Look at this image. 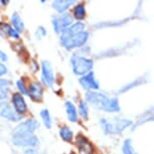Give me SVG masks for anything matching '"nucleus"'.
Listing matches in <instances>:
<instances>
[{
  "label": "nucleus",
  "instance_id": "f257e3e1",
  "mask_svg": "<svg viewBox=\"0 0 154 154\" xmlns=\"http://www.w3.org/2000/svg\"><path fill=\"white\" fill-rule=\"evenodd\" d=\"M38 127L39 123L35 119H27L22 122L13 131V144L19 147H35L38 144V139L34 135V131Z\"/></svg>",
  "mask_w": 154,
  "mask_h": 154
},
{
  "label": "nucleus",
  "instance_id": "f03ea898",
  "mask_svg": "<svg viewBox=\"0 0 154 154\" xmlns=\"http://www.w3.org/2000/svg\"><path fill=\"white\" fill-rule=\"evenodd\" d=\"M84 23L77 22L66 28L60 34V43L68 51L72 48H81L87 42L89 38V32L84 30Z\"/></svg>",
  "mask_w": 154,
  "mask_h": 154
},
{
  "label": "nucleus",
  "instance_id": "7ed1b4c3",
  "mask_svg": "<svg viewBox=\"0 0 154 154\" xmlns=\"http://www.w3.org/2000/svg\"><path fill=\"white\" fill-rule=\"evenodd\" d=\"M86 100L94 108L98 110L111 113L120 111V106H119V101L117 98H110L101 93L90 91L86 93Z\"/></svg>",
  "mask_w": 154,
  "mask_h": 154
},
{
  "label": "nucleus",
  "instance_id": "20e7f679",
  "mask_svg": "<svg viewBox=\"0 0 154 154\" xmlns=\"http://www.w3.org/2000/svg\"><path fill=\"white\" fill-rule=\"evenodd\" d=\"M100 124L106 134H118L126 129L127 127H129L132 124V121L119 118H115L114 120L110 121L105 118H102Z\"/></svg>",
  "mask_w": 154,
  "mask_h": 154
},
{
  "label": "nucleus",
  "instance_id": "39448f33",
  "mask_svg": "<svg viewBox=\"0 0 154 154\" xmlns=\"http://www.w3.org/2000/svg\"><path fill=\"white\" fill-rule=\"evenodd\" d=\"M71 63H72V69L74 74L77 75H82V77L89 74V72H91L93 65H94L92 60L78 56L77 54L72 57Z\"/></svg>",
  "mask_w": 154,
  "mask_h": 154
},
{
  "label": "nucleus",
  "instance_id": "423d86ee",
  "mask_svg": "<svg viewBox=\"0 0 154 154\" xmlns=\"http://www.w3.org/2000/svg\"><path fill=\"white\" fill-rule=\"evenodd\" d=\"M72 25V16L69 13L60 14V16H54L53 18V26L57 33L63 32L66 28Z\"/></svg>",
  "mask_w": 154,
  "mask_h": 154
},
{
  "label": "nucleus",
  "instance_id": "0eeeda50",
  "mask_svg": "<svg viewBox=\"0 0 154 154\" xmlns=\"http://www.w3.org/2000/svg\"><path fill=\"white\" fill-rule=\"evenodd\" d=\"M42 81L43 85L48 88H51L54 83V75L51 65L48 62H42Z\"/></svg>",
  "mask_w": 154,
  "mask_h": 154
},
{
  "label": "nucleus",
  "instance_id": "6e6552de",
  "mask_svg": "<svg viewBox=\"0 0 154 154\" xmlns=\"http://www.w3.org/2000/svg\"><path fill=\"white\" fill-rule=\"evenodd\" d=\"M79 82L84 89L88 90V92L96 91V90H98L100 88V87H99L98 81L96 80V78H95L94 72H89V74L83 75V77L79 80Z\"/></svg>",
  "mask_w": 154,
  "mask_h": 154
},
{
  "label": "nucleus",
  "instance_id": "1a4fd4ad",
  "mask_svg": "<svg viewBox=\"0 0 154 154\" xmlns=\"http://www.w3.org/2000/svg\"><path fill=\"white\" fill-rule=\"evenodd\" d=\"M75 145L79 149L80 154H94V147L85 136L79 134L75 138Z\"/></svg>",
  "mask_w": 154,
  "mask_h": 154
},
{
  "label": "nucleus",
  "instance_id": "9d476101",
  "mask_svg": "<svg viewBox=\"0 0 154 154\" xmlns=\"http://www.w3.org/2000/svg\"><path fill=\"white\" fill-rule=\"evenodd\" d=\"M12 105L14 110L18 113V114H24V113L27 112V105H26V102H25L24 98L21 94L19 93H15V94L12 95Z\"/></svg>",
  "mask_w": 154,
  "mask_h": 154
},
{
  "label": "nucleus",
  "instance_id": "9b49d317",
  "mask_svg": "<svg viewBox=\"0 0 154 154\" xmlns=\"http://www.w3.org/2000/svg\"><path fill=\"white\" fill-rule=\"evenodd\" d=\"M28 96L33 101L38 102L42 100L43 97V88L42 84L38 82L30 83L29 87H28Z\"/></svg>",
  "mask_w": 154,
  "mask_h": 154
},
{
  "label": "nucleus",
  "instance_id": "f8f14e48",
  "mask_svg": "<svg viewBox=\"0 0 154 154\" xmlns=\"http://www.w3.org/2000/svg\"><path fill=\"white\" fill-rule=\"evenodd\" d=\"M1 115L2 117L6 118L7 120L12 121V122H17L20 121L22 119V116L18 114L15 110L12 109L11 107H9L7 104L2 103V107H1Z\"/></svg>",
  "mask_w": 154,
  "mask_h": 154
},
{
  "label": "nucleus",
  "instance_id": "ddd939ff",
  "mask_svg": "<svg viewBox=\"0 0 154 154\" xmlns=\"http://www.w3.org/2000/svg\"><path fill=\"white\" fill-rule=\"evenodd\" d=\"M75 0H56L53 2V7L56 9L59 13H63L69 9L72 4H75Z\"/></svg>",
  "mask_w": 154,
  "mask_h": 154
},
{
  "label": "nucleus",
  "instance_id": "4468645a",
  "mask_svg": "<svg viewBox=\"0 0 154 154\" xmlns=\"http://www.w3.org/2000/svg\"><path fill=\"white\" fill-rule=\"evenodd\" d=\"M65 105H66V116H68L69 121L72 122V123L77 122L78 121V112H77V109H75V105L72 103V102H69V101L66 102Z\"/></svg>",
  "mask_w": 154,
  "mask_h": 154
},
{
  "label": "nucleus",
  "instance_id": "2eb2a0df",
  "mask_svg": "<svg viewBox=\"0 0 154 154\" xmlns=\"http://www.w3.org/2000/svg\"><path fill=\"white\" fill-rule=\"evenodd\" d=\"M11 23H12L13 27L18 31V32H21V31L24 30V24H23V21L21 19V17L19 16L18 13H13L12 16H11Z\"/></svg>",
  "mask_w": 154,
  "mask_h": 154
},
{
  "label": "nucleus",
  "instance_id": "dca6fc26",
  "mask_svg": "<svg viewBox=\"0 0 154 154\" xmlns=\"http://www.w3.org/2000/svg\"><path fill=\"white\" fill-rule=\"evenodd\" d=\"M72 14H74V17L78 20H82L86 17V8L85 5L80 3L78 4L77 6H75L74 10H72Z\"/></svg>",
  "mask_w": 154,
  "mask_h": 154
},
{
  "label": "nucleus",
  "instance_id": "f3484780",
  "mask_svg": "<svg viewBox=\"0 0 154 154\" xmlns=\"http://www.w3.org/2000/svg\"><path fill=\"white\" fill-rule=\"evenodd\" d=\"M1 29L2 31H4L5 33H7V35L12 37V38L14 39L19 38V32L14 27H11L10 25L5 24V23H1Z\"/></svg>",
  "mask_w": 154,
  "mask_h": 154
},
{
  "label": "nucleus",
  "instance_id": "a211bd4d",
  "mask_svg": "<svg viewBox=\"0 0 154 154\" xmlns=\"http://www.w3.org/2000/svg\"><path fill=\"white\" fill-rule=\"evenodd\" d=\"M60 135L63 140H65L66 142H71L74 134H72V131L68 126H63L60 129Z\"/></svg>",
  "mask_w": 154,
  "mask_h": 154
},
{
  "label": "nucleus",
  "instance_id": "6ab92c4d",
  "mask_svg": "<svg viewBox=\"0 0 154 154\" xmlns=\"http://www.w3.org/2000/svg\"><path fill=\"white\" fill-rule=\"evenodd\" d=\"M122 151H123V154H138L133 147L131 139H126L124 141L123 146H122Z\"/></svg>",
  "mask_w": 154,
  "mask_h": 154
},
{
  "label": "nucleus",
  "instance_id": "aec40b11",
  "mask_svg": "<svg viewBox=\"0 0 154 154\" xmlns=\"http://www.w3.org/2000/svg\"><path fill=\"white\" fill-rule=\"evenodd\" d=\"M88 113H89V109H88V104L85 101H81L79 104V114L81 115L84 120H87L88 119Z\"/></svg>",
  "mask_w": 154,
  "mask_h": 154
},
{
  "label": "nucleus",
  "instance_id": "412c9836",
  "mask_svg": "<svg viewBox=\"0 0 154 154\" xmlns=\"http://www.w3.org/2000/svg\"><path fill=\"white\" fill-rule=\"evenodd\" d=\"M40 117H42V119L45 126L49 129V128L51 127V114H49V112L46 109L42 110V111L40 112Z\"/></svg>",
  "mask_w": 154,
  "mask_h": 154
},
{
  "label": "nucleus",
  "instance_id": "4be33fe9",
  "mask_svg": "<svg viewBox=\"0 0 154 154\" xmlns=\"http://www.w3.org/2000/svg\"><path fill=\"white\" fill-rule=\"evenodd\" d=\"M11 84L10 81L1 79V99L7 97V94L9 92V85Z\"/></svg>",
  "mask_w": 154,
  "mask_h": 154
},
{
  "label": "nucleus",
  "instance_id": "5701e85b",
  "mask_svg": "<svg viewBox=\"0 0 154 154\" xmlns=\"http://www.w3.org/2000/svg\"><path fill=\"white\" fill-rule=\"evenodd\" d=\"M16 86H17V89L19 90V92L21 93L22 95H28V90H26V87H25L24 83H23L22 80L17 81Z\"/></svg>",
  "mask_w": 154,
  "mask_h": 154
},
{
  "label": "nucleus",
  "instance_id": "b1692460",
  "mask_svg": "<svg viewBox=\"0 0 154 154\" xmlns=\"http://www.w3.org/2000/svg\"><path fill=\"white\" fill-rule=\"evenodd\" d=\"M35 35H36L37 38H42V37L46 35V30L42 26H40V27L37 28V30H36V32H35Z\"/></svg>",
  "mask_w": 154,
  "mask_h": 154
},
{
  "label": "nucleus",
  "instance_id": "393cba45",
  "mask_svg": "<svg viewBox=\"0 0 154 154\" xmlns=\"http://www.w3.org/2000/svg\"><path fill=\"white\" fill-rule=\"evenodd\" d=\"M24 154H42V153H40V152H38V151H36V150L29 148V149H27L26 151H25Z\"/></svg>",
  "mask_w": 154,
  "mask_h": 154
},
{
  "label": "nucleus",
  "instance_id": "a878e982",
  "mask_svg": "<svg viewBox=\"0 0 154 154\" xmlns=\"http://www.w3.org/2000/svg\"><path fill=\"white\" fill-rule=\"evenodd\" d=\"M0 68H1V72H0V75H3L4 74H6V72H7V68L3 65V63H1V66H0Z\"/></svg>",
  "mask_w": 154,
  "mask_h": 154
},
{
  "label": "nucleus",
  "instance_id": "bb28decb",
  "mask_svg": "<svg viewBox=\"0 0 154 154\" xmlns=\"http://www.w3.org/2000/svg\"><path fill=\"white\" fill-rule=\"evenodd\" d=\"M30 66H32V68H33V72H36L37 69H38V65L34 62V60H32V62L30 63Z\"/></svg>",
  "mask_w": 154,
  "mask_h": 154
},
{
  "label": "nucleus",
  "instance_id": "cd10ccee",
  "mask_svg": "<svg viewBox=\"0 0 154 154\" xmlns=\"http://www.w3.org/2000/svg\"><path fill=\"white\" fill-rule=\"evenodd\" d=\"M0 56H1V60H2V62H6V60H7V56L3 53V51H1V54H0Z\"/></svg>",
  "mask_w": 154,
  "mask_h": 154
},
{
  "label": "nucleus",
  "instance_id": "c85d7f7f",
  "mask_svg": "<svg viewBox=\"0 0 154 154\" xmlns=\"http://www.w3.org/2000/svg\"><path fill=\"white\" fill-rule=\"evenodd\" d=\"M1 3H3V4H7V3H8V1H1Z\"/></svg>",
  "mask_w": 154,
  "mask_h": 154
}]
</instances>
